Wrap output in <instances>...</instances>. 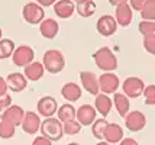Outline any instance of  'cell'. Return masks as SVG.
Here are the masks:
<instances>
[{"label": "cell", "instance_id": "obj_25", "mask_svg": "<svg viewBox=\"0 0 155 145\" xmlns=\"http://www.w3.org/2000/svg\"><path fill=\"white\" fill-rule=\"evenodd\" d=\"M96 3L93 0H86V2H80V3H75V12L80 15L81 18H90L93 16L96 12Z\"/></svg>", "mask_w": 155, "mask_h": 145}, {"label": "cell", "instance_id": "obj_31", "mask_svg": "<svg viewBox=\"0 0 155 145\" xmlns=\"http://www.w3.org/2000/svg\"><path fill=\"white\" fill-rule=\"evenodd\" d=\"M64 125V133L65 135H77V133H80L81 131V124L77 120V119H74V120H70V122H65Z\"/></svg>", "mask_w": 155, "mask_h": 145}, {"label": "cell", "instance_id": "obj_21", "mask_svg": "<svg viewBox=\"0 0 155 145\" xmlns=\"http://www.w3.org/2000/svg\"><path fill=\"white\" fill-rule=\"evenodd\" d=\"M125 138L123 128L119 124H109L104 132V141L109 144H120V141Z\"/></svg>", "mask_w": 155, "mask_h": 145}, {"label": "cell", "instance_id": "obj_12", "mask_svg": "<svg viewBox=\"0 0 155 145\" xmlns=\"http://www.w3.org/2000/svg\"><path fill=\"white\" fill-rule=\"evenodd\" d=\"M41 124H42V120H41L39 115L29 110L25 113V117H23L20 126H22V131L25 132V133L35 135L38 131H41Z\"/></svg>", "mask_w": 155, "mask_h": 145}, {"label": "cell", "instance_id": "obj_32", "mask_svg": "<svg viewBox=\"0 0 155 145\" xmlns=\"http://www.w3.org/2000/svg\"><path fill=\"white\" fill-rule=\"evenodd\" d=\"M143 99L145 104L148 106H155V84H148L143 90Z\"/></svg>", "mask_w": 155, "mask_h": 145}, {"label": "cell", "instance_id": "obj_5", "mask_svg": "<svg viewBox=\"0 0 155 145\" xmlns=\"http://www.w3.org/2000/svg\"><path fill=\"white\" fill-rule=\"evenodd\" d=\"M145 84L143 80L139 77H126L122 83V93L126 94L129 99H136L143 94V90H145Z\"/></svg>", "mask_w": 155, "mask_h": 145}, {"label": "cell", "instance_id": "obj_16", "mask_svg": "<svg viewBox=\"0 0 155 145\" xmlns=\"http://www.w3.org/2000/svg\"><path fill=\"white\" fill-rule=\"evenodd\" d=\"M6 81L9 86V90H12L15 93L23 91L28 86V78L25 77L23 73H10L6 77Z\"/></svg>", "mask_w": 155, "mask_h": 145}, {"label": "cell", "instance_id": "obj_42", "mask_svg": "<svg viewBox=\"0 0 155 145\" xmlns=\"http://www.w3.org/2000/svg\"><path fill=\"white\" fill-rule=\"evenodd\" d=\"M3 39V31H2V28H0V41Z\"/></svg>", "mask_w": 155, "mask_h": 145}, {"label": "cell", "instance_id": "obj_37", "mask_svg": "<svg viewBox=\"0 0 155 145\" xmlns=\"http://www.w3.org/2000/svg\"><path fill=\"white\" fill-rule=\"evenodd\" d=\"M7 90H9V86H7L6 78L0 77V97L6 96V94H7Z\"/></svg>", "mask_w": 155, "mask_h": 145}, {"label": "cell", "instance_id": "obj_24", "mask_svg": "<svg viewBox=\"0 0 155 145\" xmlns=\"http://www.w3.org/2000/svg\"><path fill=\"white\" fill-rule=\"evenodd\" d=\"M75 116H77V109H75L71 103H64L62 106H60V107H58L57 117L60 119L62 124L70 122V120H74Z\"/></svg>", "mask_w": 155, "mask_h": 145}, {"label": "cell", "instance_id": "obj_7", "mask_svg": "<svg viewBox=\"0 0 155 145\" xmlns=\"http://www.w3.org/2000/svg\"><path fill=\"white\" fill-rule=\"evenodd\" d=\"M99 86H100V93L104 94H115L119 90L120 86V80L115 73H103L99 77Z\"/></svg>", "mask_w": 155, "mask_h": 145}, {"label": "cell", "instance_id": "obj_13", "mask_svg": "<svg viewBox=\"0 0 155 145\" xmlns=\"http://www.w3.org/2000/svg\"><path fill=\"white\" fill-rule=\"evenodd\" d=\"M75 119L81 124V126H91L93 122L97 119V110H96L94 106L91 104H81L80 107L77 109V116Z\"/></svg>", "mask_w": 155, "mask_h": 145}, {"label": "cell", "instance_id": "obj_17", "mask_svg": "<svg viewBox=\"0 0 155 145\" xmlns=\"http://www.w3.org/2000/svg\"><path fill=\"white\" fill-rule=\"evenodd\" d=\"M94 107L97 113H100L101 117H107L112 107H113V99H110L109 94H104V93H99L96 96L94 100Z\"/></svg>", "mask_w": 155, "mask_h": 145}, {"label": "cell", "instance_id": "obj_9", "mask_svg": "<svg viewBox=\"0 0 155 145\" xmlns=\"http://www.w3.org/2000/svg\"><path fill=\"white\" fill-rule=\"evenodd\" d=\"M96 29H97V32L101 36L109 38V36L115 35L116 29H117V22H116V19L112 15H101L100 18L97 19Z\"/></svg>", "mask_w": 155, "mask_h": 145}, {"label": "cell", "instance_id": "obj_4", "mask_svg": "<svg viewBox=\"0 0 155 145\" xmlns=\"http://www.w3.org/2000/svg\"><path fill=\"white\" fill-rule=\"evenodd\" d=\"M22 18L29 25H41L45 19V10L36 2H29L22 9Z\"/></svg>", "mask_w": 155, "mask_h": 145}, {"label": "cell", "instance_id": "obj_35", "mask_svg": "<svg viewBox=\"0 0 155 145\" xmlns=\"http://www.w3.org/2000/svg\"><path fill=\"white\" fill-rule=\"evenodd\" d=\"M147 3H148V0H129V5L132 7V10H138V12H141Z\"/></svg>", "mask_w": 155, "mask_h": 145}, {"label": "cell", "instance_id": "obj_23", "mask_svg": "<svg viewBox=\"0 0 155 145\" xmlns=\"http://www.w3.org/2000/svg\"><path fill=\"white\" fill-rule=\"evenodd\" d=\"M130 99H129L126 94H123V93H115L113 94V106H115L116 112L120 115L122 117H125L128 115L129 112H130V102H129Z\"/></svg>", "mask_w": 155, "mask_h": 145}, {"label": "cell", "instance_id": "obj_26", "mask_svg": "<svg viewBox=\"0 0 155 145\" xmlns=\"http://www.w3.org/2000/svg\"><path fill=\"white\" fill-rule=\"evenodd\" d=\"M15 49H16V45L12 39L9 38H3L0 41V60H7L13 55Z\"/></svg>", "mask_w": 155, "mask_h": 145}, {"label": "cell", "instance_id": "obj_29", "mask_svg": "<svg viewBox=\"0 0 155 145\" xmlns=\"http://www.w3.org/2000/svg\"><path fill=\"white\" fill-rule=\"evenodd\" d=\"M142 21H155V0H148L141 12Z\"/></svg>", "mask_w": 155, "mask_h": 145}, {"label": "cell", "instance_id": "obj_2", "mask_svg": "<svg viewBox=\"0 0 155 145\" xmlns=\"http://www.w3.org/2000/svg\"><path fill=\"white\" fill-rule=\"evenodd\" d=\"M42 64L49 74H58L65 67V57L60 49H48L44 54Z\"/></svg>", "mask_w": 155, "mask_h": 145}, {"label": "cell", "instance_id": "obj_38", "mask_svg": "<svg viewBox=\"0 0 155 145\" xmlns=\"http://www.w3.org/2000/svg\"><path fill=\"white\" fill-rule=\"evenodd\" d=\"M35 2L38 5H41L42 7H49V6H54L58 0H35Z\"/></svg>", "mask_w": 155, "mask_h": 145}, {"label": "cell", "instance_id": "obj_8", "mask_svg": "<svg viewBox=\"0 0 155 145\" xmlns=\"http://www.w3.org/2000/svg\"><path fill=\"white\" fill-rule=\"evenodd\" d=\"M58 103L55 100V97L52 96H44L41 97L36 103V110H38V115L39 116H44L45 119L47 117H54V115H57L58 112Z\"/></svg>", "mask_w": 155, "mask_h": 145}, {"label": "cell", "instance_id": "obj_18", "mask_svg": "<svg viewBox=\"0 0 155 145\" xmlns=\"http://www.w3.org/2000/svg\"><path fill=\"white\" fill-rule=\"evenodd\" d=\"M39 32L45 39H54L60 32V25L55 19H51V18L44 19L39 25Z\"/></svg>", "mask_w": 155, "mask_h": 145}, {"label": "cell", "instance_id": "obj_10", "mask_svg": "<svg viewBox=\"0 0 155 145\" xmlns=\"http://www.w3.org/2000/svg\"><path fill=\"white\" fill-rule=\"evenodd\" d=\"M125 125L130 132H141L147 126V116L141 110H130L125 116Z\"/></svg>", "mask_w": 155, "mask_h": 145}, {"label": "cell", "instance_id": "obj_40", "mask_svg": "<svg viewBox=\"0 0 155 145\" xmlns=\"http://www.w3.org/2000/svg\"><path fill=\"white\" fill-rule=\"evenodd\" d=\"M128 2L129 0H109V3L115 7H117L119 5H125V3H128Z\"/></svg>", "mask_w": 155, "mask_h": 145}, {"label": "cell", "instance_id": "obj_30", "mask_svg": "<svg viewBox=\"0 0 155 145\" xmlns=\"http://www.w3.org/2000/svg\"><path fill=\"white\" fill-rule=\"evenodd\" d=\"M15 132H16V126L15 125L0 119V138L10 139L15 135Z\"/></svg>", "mask_w": 155, "mask_h": 145}, {"label": "cell", "instance_id": "obj_33", "mask_svg": "<svg viewBox=\"0 0 155 145\" xmlns=\"http://www.w3.org/2000/svg\"><path fill=\"white\" fill-rule=\"evenodd\" d=\"M143 48H145V51H147L148 54L155 55V36L143 38Z\"/></svg>", "mask_w": 155, "mask_h": 145}, {"label": "cell", "instance_id": "obj_11", "mask_svg": "<svg viewBox=\"0 0 155 145\" xmlns=\"http://www.w3.org/2000/svg\"><path fill=\"white\" fill-rule=\"evenodd\" d=\"M80 81L83 89L87 93L97 96L100 93V86H99V77L91 71H80Z\"/></svg>", "mask_w": 155, "mask_h": 145}, {"label": "cell", "instance_id": "obj_15", "mask_svg": "<svg viewBox=\"0 0 155 145\" xmlns=\"http://www.w3.org/2000/svg\"><path fill=\"white\" fill-rule=\"evenodd\" d=\"M115 19L117 22V25H120L123 28H126L130 25V22L134 19V10L129 3L125 5H119L115 9Z\"/></svg>", "mask_w": 155, "mask_h": 145}, {"label": "cell", "instance_id": "obj_6", "mask_svg": "<svg viewBox=\"0 0 155 145\" xmlns=\"http://www.w3.org/2000/svg\"><path fill=\"white\" fill-rule=\"evenodd\" d=\"M35 58V51L32 49V47L29 45H19L16 47L13 55H12V61L16 67H28L29 64L34 62Z\"/></svg>", "mask_w": 155, "mask_h": 145}, {"label": "cell", "instance_id": "obj_34", "mask_svg": "<svg viewBox=\"0 0 155 145\" xmlns=\"http://www.w3.org/2000/svg\"><path fill=\"white\" fill-rule=\"evenodd\" d=\"M10 106H12V97L9 96V94L0 97V115L6 110L7 107H10Z\"/></svg>", "mask_w": 155, "mask_h": 145}, {"label": "cell", "instance_id": "obj_41", "mask_svg": "<svg viewBox=\"0 0 155 145\" xmlns=\"http://www.w3.org/2000/svg\"><path fill=\"white\" fill-rule=\"evenodd\" d=\"M96 145H112V144H109V142H106V141H100V142H97Z\"/></svg>", "mask_w": 155, "mask_h": 145}, {"label": "cell", "instance_id": "obj_22", "mask_svg": "<svg viewBox=\"0 0 155 145\" xmlns=\"http://www.w3.org/2000/svg\"><path fill=\"white\" fill-rule=\"evenodd\" d=\"M23 74H25V77L29 81H38L45 74V67H44L42 62L34 61L32 64H29L28 67L23 68Z\"/></svg>", "mask_w": 155, "mask_h": 145}, {"label": "cell", "instance_id": "obj_19", "mask_svg": "<svg viewBox=\"0 0 155 145\" xmlns=\"http://www.w3.org/2000/svg\"><path fill=\"white\" fill-rule=\"evenodd\" d=\"M75 10V3L73 0H58L54 5V12L60 19L71 18Z\"/></svg>", "mask_w": 155, "mask_h": 145}, {"label": "cell", "instance_id": "obj_43", "mask_svg": "<svg viewBox=\"0 0 155 145\" xmlns=\"http://www.w3.org/2000/svg\"><path fill=\"white\" fill-rule=\"evenodd\" d=\"M74 3H80V2H86V0H73Z\"/></svg>", "mask_w": 155, "mask_h": 145}, {"label": "cell", "instance_id": "obj_27", "mask_svg": "<svg viewBox=\"0 0 155 145\" xmlns=\"http://www.w3.org/2000/svg\"><path fill=\"white\" fill-rule=\"evenodd\" d=\"M109 122L106 120V117H100V119H96L93 125H91V133L96 139H104V132L107 128Z\"/></svg>", "mask_w": 155, "mask_h": 145}, {"label": "cell", "instance_id": "obj_3", "mask_svg": "<svg viewBox=\"0 0 155 145\" xmlns=\"http://www.w3.org/2000/svg\"><path fill=\"white\" fill-rule=\"evenodd\" d=\"M41 135L49 141H60L64 135V125L58 117H47L41 124Z\"/></svg>", "mask_w": 155, "mask_h": 145}, {"label": "cell", "instance_id": "obj_20", "mask_svg": "<svg viewBox=\"0 0 155 145\" xmlns=\"http://www.w3.org/2000/svg\"><path fill=\"white\" fill-rule=\"evenodd\" d=\"M81 94H83V90H81V87L77 83L68 81V83H65L61 87V96L64 97L67 102H77V100H80Z\"/></svg>", "mask_w": 155, "mask_h": 145}, {"label": "cell", "instance_id": "obj_28", "mask_svg": "<svg viewBox=\"0 0 155 145\" xmlns=\"http://www.w3.org/2000/svg\"><path fill=\"white\" fill-rule=\"evenodd\" d=\"M138 31L143 38L155 36V21H141L138 25Z\"/></svg>", "mask_w": 155, "mask_h": 145}, {"label": "cell", "instance_id": "obj_44", "mask_svg": "<svg viewBox=\"0 0 155 145\" xmlns=\"http://www.w3.org/2000/svg\"><path fill=\"white\" fill-rule=\"evenodd\" d=\"M67 145H80V144H77V142H70V144H67Z\"/></svg>", "mask_w": 155, "mask_h": 145}, {"label": "cell", "instance_id": "obj_36", "mask_svg": "<svg viewBox=\"0 0 155 145\" xmlns=\"http://www.w3.org/2000/svg\"><path fill=\"white\" fill-rule=\"evenodd\" d=\"M32 145H52V141H49L48 138L45 137H36V138L32 141Z\"/></svg>", "mask_w": 155, "mask_h": 145}, {"label": "cell", "instance_id": "obj_39", "mask_svg": "<svg viewBox=\"0 0 155 145\" xmlns=\"http://www.w3.org/2000/svg\"><path fill=\"white\" fill-rule=\"evenodd\" d=\"M119 145H139V144H138V141L134 138H123Z\"/></svg>", "mask_w": 155, "mask_h": 145}, {"label": "cell", "instance_id": "obj_1", "mask_svg": "<svg viewBox=\"0 0 155 145\" xmlns=\"http://www.w3.org/2000/svg\"><path fill=\"white\" fill-rule=\"evenodd\" d=\"M96 65L103 71V73H113L117 68V57L109 47H101L93 54Z\"/></svg>", "mask_w": 155, "mask_h": 145}, {"label": "cell", "instance_id": "obj_14", "mask_svg": "<svg viewBox=\"0 0 155 145\" xmlns=\"http://www.w3.org/2000/svg\"><path fill=\"white\" fill-rule=\"evenodd\" d=\"M25 113H26V112L23 110L20 106L12 104L10 107H7L6 110L0 115V119H2V120H6V122L15 125V126H19V125H22V120H23V117H25Z\"/></svg>", "mask_w": 155, "mask_h": 145}]
</instances>
